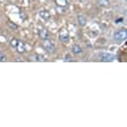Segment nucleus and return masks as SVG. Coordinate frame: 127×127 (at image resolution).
Wrapping results in <instances>:
<instances>
[{
	"label": "nucleus",
	"mask_w": 127,
	"mask_h": 127,
	"mask_svg": "<svg viewBox=\"0 0 127 127\" xmlns=\"http://www.w3.org/2000/svg\"><path fill=\"white\" fill-rule=\"evenodd\" d=\"M127 37V31L125 28H121V29H118L116 32L113 33V39L117 42V43H121L126 39Z\"/></svg>",
	"instance_id": "1"
},
{
	"label": "nucleus",
	"mask_w": 127,
	"mask_h": 127,
	"mask_svg": "<svg viewBox=\"0 0 127 127\" xmlns=\"http://www.w3.org/2000/svg\"><path fill=\"white\" fill-rule=\"evenodd\" d=\"M98 59H99L100 61H106V63H109V61L114 60V56L109 53V52H100V53L98 54Z\"/></svg>",
	"instance_id": "2"
},
{
	"label": "nucleus",
	"mask_w": 127,
	"mask_h": 127,
	"mask_svg": "<svg viewBox=\"0 0 127 127\" xmlns=\"http://www.w3.org/2000/svg\"><path fill=\"white\" fill-rule=\"evenodd\" d=\"M43 46H44V49H45L47 52H50V53H53V52H54V45L51 43L50 40H47V39L44 40Z\"/></svg>",
	"instance_id": "3"
},
{
	"label": "nucleus",
	"mask_w": 127,
	"mask_h": 127,
	"mask_svg": "<svg viewBox=\"0 0 127 127\" xmlns=\"http://www.w3.org/2000/svg\"><path fill=\"white\" fill-rule=\"evenodd\" d=\"M15 49H16V51L19 53H24L26 52V45H24L23 42H20V40H19L17 45L15 46Z\"/></svg>",
	"instance_id": "4"
},
{
	"label": "nucleus",
	"mask_w": 127,
	"mask_h": 127,
	"mask_svg": "<svg viewBox=\"0 0 127 127\" xmlns=\"http://www.w3.org/2000/svg\"><path fill=\"white\" fill-rule=\"evenodd\" d=\"M38 33H39V37L43 40L49 39V31H47L46 29H39V30H38Z\"/></svg>",
	"instance_id": "5"
},
{
	"label": "nucleus",
	"mask_w": 127,
	"mask_h": 127,
	"mask_svg": "<svg viewBox=\"0 0 127 127\" xmlns=\"http://www.w3.org/2000/svg\"><path fill=\"white\" fill-rule=\"evenodd\" d=\"M77 23L80 24L81 27H84L87 24V17L84 16V15H79L77 16Z\"/></svg>",
	"instance_id": "6"
},
{
	"label": "nucleus",
	"mask_w": 127,
	"mask_h": 127,
	"mask_svg": "<svg viewBox=\"0 0 127 127\" xmlns=\"http://www.w3.org/2000/svg\"><path fill=\"white\" fill-rule=\"evenodd\" d=\"M82 49H81L80 45H77V44H74L73 46H72V52H73L74 54H81L82 53Z\"/></svg>",
	"instance_id": "7"
},
{
	"label": "nucleus",
	"mask_w": 127,
	"mask_h": 127,
	"mask_svg": "<svg viewBox=\"0 0 127 127\" xmlns=\"http://www.w3.org/2000/svg\"><path fill=\"white\" fill-rule=\"evenodd\" d=\"M39 16L43 17L44 20H49L50 19V13L47 10H40L39 12Z\"/></svg>",
	"instance_id": "8"
},
{
	"label": "nucleus",
	"mask_w": 127,
	"mask_h": 127,
	"mask_svg": "<svg viewBox=\"0 0 127 127\" xmlns=\"http://www.w3.org/2000/svg\"><path fill=\"white\" fill-rule=\"evenodd\" d=\"M98 3H99L102 7H104V8L110 7V1H109V0H98Z\"/></svg>",
	"instance_id": "9"
},
{
	"label": "nucleus",
	"mask_w": 127,
	"mask_h": 127,
	"mask_svg": "<svg viewBox=\"0 0 127 127\" xmlns=\"http://www.w3.org/2000/svg\"><path fill=\"white\" fill-rule=\"evenodd\" d=\"M7 26H8L9 29H13V30H17L19 29V26L15 24L14 22H10V21H7Z\"/></svg>",
	"instance_id": "10"
},
{
	"label": "nucleus",
	"mask_w": 127,
	"mask_h": 127,
	"mask_svg": "<svg viewBox=\"0 0 127 127\" xmlns=\"http://www.w3.org/2000/svg\"><path fill=\"white\" fill-rule=\"evenodd\" d=\"M69 40V36L67 35V33H61L60 35V42H63V43H67Z\"/></svg>",
	"instance_id": "11"
},
{
	"label": "nucleus",
	"mask_w": 127,
	"mask_h": 127,
	"mask_svg": "<svg viewBox=\"0 0 127 127\" xmlns=\"http://www.w3.org/2000/svg\"><path fill=\"white\" fill-rule=\"evenodd\" d=\"M56 3L60 7H65L67 6V0H56Z\"/></svg>",
	"instance_id": "12"
},
{
	"label": "nucleus",
	"mask_w": 127,
	"mask_h": 127,
	"mask_svg": "<svg viewBox=\"0 0 127 127\" xmlns=\"http://www.w3.org/2000/svg\"><path fill=\"white\" fill-rule=\"evenodd\" d=\"M17 43H19V40H17L16 39V38H13V39H12V40H10V46H13V47H15V46H16V45H17Z\"/></svg>",
	"instance_id": "13"
},
{
	"label": "nucleus",
	"mask_w": 127,
	"mask_h": 127,
	"mask_svg": "<svg viewBox=\"0 0 127 127\" xmlns=\"http://www.w3.org/2000/svg\"><path fill=\"white\" fill-rule=\"evenodd\" d=\"M7 60V58L6 56H5V53H2L1 51H0V61H6Z\"/></svg>",
	"instance_id": "14"
},
{
	"label": "nucleus",
	"mask_w": 127,
	"mask_h": 127,
	"mask_svg": "<svg viewBox=\"0 0 127 127\" xmlns=\"http://www.w3.org/2000/svg\"><path fill=\"white\" fill-rule=\"evenodd\" d=\"M36 60H38V61H45V59H44L42 56H36Z\"/></svg>",
	"instance_id": "15"
},
{
	"label": "nucleus",
	"mask_w": 127,
	"mask_h": 127,
	"mask_svg": "<svg viewBox=\"0 0 127 127\" xmlns=\"http://www.w3.org/2000/svg\"><path fill=\"white\" fill-rule=\"evenodd\" d=\"M65 60H68V61H70V60H72V58H70V56H69V54H67L66 57H65Z\"/></svg>",
	"instance_id": "16"
},
{
	"label": "nucleus",
	"mask_w": 127,
	"mask_h": 127,
	"mask_svg": "<svg viewBox=\"0 0 127 127\" xmlns=\"http://www.w3.org/2000/svg\"><path fill=\"white\" fill-rule=\"evenodd\" d=\"M123 21H124V19H117V21H116V22H117V23H120V22H123Z\"/></svg>",
	"instance_id": "17"
}]
</instances>
